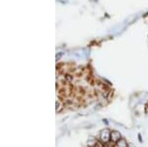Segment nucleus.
<instances>
[{
    "instance_id": "obj_1",
    "label": "nucleus",
    "mask_w": 148,
    "mask_h": 147,
    "mask_svg": "<svg viewBox=\"0 0 148 147\" xmlns=\"http://www.w3.org/2000/svg\"><path fill=\"white\" fill-rule=\"evenodd\" d=\"M111 132L112 130L109 129H104L99 132L98 140L101 141L104 144H108L111 142Z\"/></svg>"
},
{
    "instance_id": "obj_2",
    "label": "nucleus",
    "mask_w": 148,
    "mask_h": 147,
    "mask_svg": "<svg viewBox=\"0 0 148 147\" xmlns=\"http://www.w3.org/2000/svg\"><path fill=\"white\" fill-rule=\"evenodd\" d=\"M121 138H123V136H121V131H119V130H116V129L112 130V132H111V143L116 144V142H118L119 140H121Z\"/></svg>"
},
{
    "instance_id": "obj_3",
    "label": "nucleus",
    "mask_w": 148,
    "mask_h": 147,
    "mask_svg": "<svg viewBox=\"0 0 148 147\" xmlns=\"http://www.w3.org/2000/svg\"><path fill=\"white\" fill-rule=\"evenodd\" d=\"M114 147H130V143L126 141L125 138H121V140H119L116 144H114Z\"/></svg>"
},
{
    "instance_id": "obj_4",
    "label": "nucleus",
    "mask_w": 148,
    "mask_h": 147,
    "mask_svg": "<svg viewBox=\"0 0 148 147\" xmlns=\"http://www.w3.org/2000/svg\"><path fill=\"white\" fill-rule=\"evenodd\" d=\"M56 113H57L62 112L63 109H64V102H63V100H60V99H59V100H56Z\"/></svg>"
},
{
    "instance_id": "obj_5",
    "label": "nucleus",
    "mask_w": 148,
    "mask_h": 147,
    "mask_svg": "<svg viewBox=\"0 0 148 147\" xmlns=\"http://www.w3.org/2000/svg\"><path fill=\"white\" fill-rule=\"evenodd\" d=\"M94 147H106V144H104V143H102L101 141L97 140L96 144H95V146H94Z\"/></svg>"
},
{
    "instance_id": "obj_6",
    "label": "nucleus",
    "mask_w": 148,
    "mask_h": 147,
    "mask_svg": "<svg viewBox=\"0 0 148 147\" xmlns=\"http://www.w3.org/2000/svg\"><path fill=\"white\" fill-rule=\"evenodd\" d=\"M103 122H105V124H107V125L109 124H108V120H103Z\"/></svg>"
}]
</instances>
